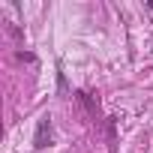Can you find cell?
Listing matches in <instances>:
<instances>
[{"label": "cell", "mask_w": 153, "mask_h": 153, "mask_svg": "<svg viewBox=\"0 0 153 153\" xmlns=\"http://www.w3.org/2000/svg\"><path fill=\"white\" fill-rule=\"evenodd\" d=\"M51 141H54V123H51V114H42V117H39V123H36L33 147H36V150H45Z\"/></svg>", "instance_id": "cell-1"}]
</instances>
